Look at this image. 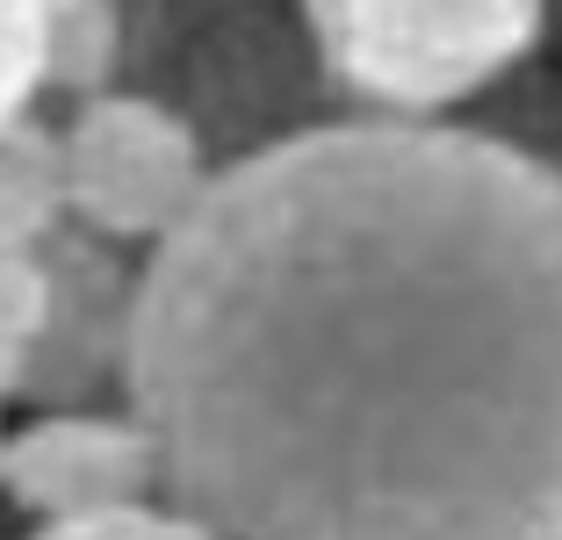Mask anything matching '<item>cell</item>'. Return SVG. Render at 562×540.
Segmentation results:
<instances>
[{
  "label": "cell",
  "mask_w": 562,
  "mask_h": 540,
  "mask_svg": "<svg viewBox=\"0 0 562 540\" xmlns=\"http://www.w3.org/2000/svg\"><path fill=\"white\" fill-rule=\"evenodd\" d=\"M123 404L216 540H562V159L325 115L137 267Z\"/></svg>",
  "instance_id": "6da1fadb"
},
{
  "label": "cell",
  "mask_w": 562,
  "mask_h": 540,
  "mask_svg": "<svg viewBox=\"0 0 562 540\" xmlns=\"http://www.w3.org/2000/svg\"><path fill=\"white\" fill-rule=\"evenodd\" d=\"M210 137L216 166L347 115L289 0H131V72Z\"/></svg>",
  "instance_id": "7a4b0ae2"
},
{
  "label": "cell",
  "mask_w": 562,
  "mask_h": 540,
  "mask_svg": "<svg viewBox=\"0 0 562 540\" xmlns=\"http://www.w3.org/2000/svg\"><path fill=\"white\" fill-rule=\"evenodd\" d=\"M347 115L454 123L541 58L555 0H289Z\"/></svg>",
  "instance_id": "3957f363"
},
{
  "label": "cell",
  "mask_w": 562,
  "mask_h": 540,
  "mask_svg": "<svg viewBox=\"0 0 562 540\" xmlns=\"http://www.w3.org/2000/svg\"><path fill=\"white\" fill-rule=\"evenodd\" d=\"M58 173H66V224L145 260L202 210L224 166L166 94L109 87L58 115Z\"/></svg>",
  "instance_id": "277c9868"
},
{
  "label": "cell",
  "mask_w": 562,
  "mask_h": 540,
  "mask_svg": "<svg viewBox=\"0 0 562 540\" xmlns=\"http://www.w3.org/2000/svg\"><path fill=\"white\" fill-rule=\"evenodd\" d=\"M0 497L30 526L101 519V511L151 505L159 491V440L131 404H50L22 410L0 432Z\"/></svg>",
  "instance_id": "5b68a950"
},
{
  "label": "cell",
  "mask_w": 562,
  "mask_h": 540,
  "mask_svg": "<svg viewBox=\"0 0 562 540\" xmlns=\"http://www.w3.org/2000/svg\"><path fill=\"white\" fill-rule=\"evenodd\" d=\"M50 260V331L36 353V375L22 390L30 410L50 404H123V360H131V311H137V252L58 230Z\"/></svg>",
  "instance_id": "8992f818"
},
{
  "label": "cell",
  "mask_w": 562,
  "mask_h": 540,
  "mask_svg": "<svg viewBox=\"0 0 562 540\" xmlns=\"http://www.w3.org/2000/svg\"><path fill=\"white\" fill-rule=\"evenodd\" d=\"M131 72V0H50L44 22V101L109 94Z\"/></svg>",
  "instance_id": "52a82bcc"
},
{
  "label": "cell",
  "mask_w": 562,
  "mask_h": 540,
  "mask_svg": "<svg viewBox=\"0 0 562 540\" xmlns=\"http://www.w3.org/2000/svg\"><path fill=\"white\" fill-rule=\"evenodd\" d=\"M58 230H66L58 123L22 115L0 131V252H44Z\"/></svg>",
  "instance_id": "ba28073f"
},
{
  "label": "cell",
  "mask_w": 562,
  "mask_h": 540,
  "mask_svg": "<svg viewBox=\"0 0 562 540\" xmlns=\"http://www.w3.org/2000/svg\"><path fill=\"white\" fill-rule=\"evenodd\" d=\"M50 331V260L0 252V404H22Z\"/></svg>",
  "instance_id": "9c48e42d"
},
{
  "label": "cell",
  "mask_w": 562,
  "mask_h": 540,
  "mask_svg": "<svg viewBox=\"0 0 562 540\" xmlns=\"http://www.w3.org/2000/svg\"><path fill=\"white\" fill-rule=\"evenodd\" d=\"M44 0H0V131L44 101Z\"/></svg>",
  "instance_id": "30bf717a"
},
{
  "label": "cell",
  "mask_w": 562,
  "mask_h": 540,
  "mask_svg": "<svg viewBox=\"0 0 562 540\" xmlns=\"http://www.w3.org/2000/svg\"><path fill=\"white\" fill-rule=\"evenodd\" d=\"M30 540H216L210 526H195L181 505H131V511H101V519H66V526H30Z\"/></svg>",
  "instance_id": "8fae6325"
},
{
  "label": "cell",
  "mask_w": 562,
  "mask_h": 540,
  "mask_svg": "<svg viewBox=\"0 0 562 540\" xmlns=\"http://www.w3.org/2000/svg\"><path fill=\"white\" fill-rule=\"evenodd\" d=\"M0 432H8V404H0Z\"/></svg>",
  "instance_id": "7c38bea8"
},
{
  "label": "cell",
  "mask_w": 562,
  "mask_h": 540,
  "mask_svg": "<svg viewBox=\"0 0 562 540\" xmlns=\"http://www.w3.org/2000/svg\"><path fill=\"white\" fill-rule=\"evenodd\" d=\"M555 15H562V0H555Z\"/></svg>",
  "instance_id": "4fadbf2b"
},
{
  "label": "cell",
  "mask_w": 562,
  "mask_h": 540,
  "mask_svg": "<svg viewBox=\"0 0 562 540\" xmlns=\"http://www.w3.org/2000/svg\"><path fill=\"white\" fill-rule=\"evenodd\" d=\"M44 8H50V0H44Z\"/></svg>",
  "instance_id": "5bb4252c"
}]
</instances>
